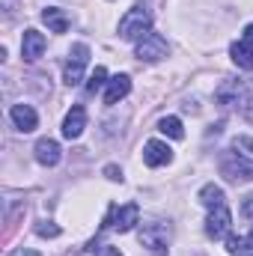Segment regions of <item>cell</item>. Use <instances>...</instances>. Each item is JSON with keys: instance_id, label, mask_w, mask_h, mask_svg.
Here are the masks:
<instances>
[{"instance_id": "1", "label": "cell", "mask_w": 253, "mask_h": 256, "mask_svg": "<svg viewBox=\"0 0 253 256\" xmlns=\"http://www.w3.org/2000/svg\"><path fill=\"white\" fill-rule=\"evenodd\" d=\"M220 167L230 182H253V137H236Z\"/></svg>"}, {"instance_id": "2", "label": "cell", "mask_w": 253, "mask_h": 256, "mask_svg": "<svg viewBox=\"0 0 253 256\" xmlns=\"http://www.w3.org/2000/svg\"><path fill=\"white\" fill-rule=\"evenodd\" d=\"M149 27H152V12H149V6L137 3V6L128 9L126 18L120 21V36H122L126 42H140V39L149 33Z\"/></svg>"}, {"instance_id": "3", "label": "cell", "mask_w": 253, "mask_h": 256, "mask_svg": "<svg viewBox=\"0 0 253 256\" xmlns=\"http://www.w3.org/2000/svg\"><path fill=\"white\" fill-rule=\"evenodd\" d=\"M167 242H170V226L167 224L152 220V224L140 226V244L149 248L152 256H167Z\"/></svg>"}, {"instance_id": "4", "label": "cell", "mask_w": 253, "mask_h": 256, "mask_svg": "<svg viewBox=\"0 0 253 256\" xmlns=\"http://www.w3.org/2000/svg\"><path fill=\"white\" fill-rule=\"evenodd\" d=\"M90 63V48L84 45V42H78V45H72V51H68V60H66V68H63V80L68 86H74V84H80V78H84V68Z\"/></svg>"}, {"instance_id": "5", "label": "cell", "mask_w": 253, "mask_h": 256, "mask_svg": "<svg viewBox=\"0 0 253 256\" xmlns=\"http://www.w3.org/2000/svg\"><path fill=\"white\" fill-rule=\"evenodd\" d=\"M104 224H108V226H114L116 232H128V230H134V224H140V208H137V202L110 206V212H108Z\"/></svg>"}, {"instance_id": "6", "label": "cell", "mask_w": 253, "mask_h": 256, "mask_svg": "<svg viewBox=\"0 0 253 256\" xmlns=\"http://www.w3.org/2000/svg\"><path fill=\"white\" fill-rule=\"evenodd\" d=\"M134 54H137L143 63H158V60H164V57H167V42H164V36H161V33H146V36L137 42Z\"/></svg>"}, {"instance_id": "7", "label": "cell", "mask_w": 253, "mask_h": 256, "mask_svg": "<svg viewBox=\"0 0 253 256\" xmlns=\"http://www.w3.org/2000/svg\"><path fill=\"white\" fill-rule=\"evenodd\" d=\"M230 224H232V214H230L226 202L208 208V220H206V232H208V238H224V236L230 232Z\"/></svg>"}, {"instance_id": "8", "label": "cell", "mask_w": 253, "mask_h": 256, "mask_svg": "<svg viewBox=\"0 0 253 256\" xmlns=\"http://www.w3.org/2000/svg\"><path fill=\"white\" fill-rule=\"evenodd\" d=\"M45 48H48V42L39 30H24V36H21V57L24 60H30V63L39 60L45 54Z\"/></svg>"}, {"instance_id": "9", "label": "cell", "mask_w": 253, "mask_h": 256, "mask_svg": "<svg viewBox=\"0 0 253 256\" xmlns=\"http://www.w3.org/2000/svg\"><path fill=\"white\" fill-rule=\"evenodd\" d=\"M143 161H146L149 167H164V164L173 161V149H170L167 143H161V140H149V143L143 146Z\"/></svg>"}, {"instance_id": "10", "label": "cell", "mask_w": 253, "mask_h": 256, "mask_svg": "<svg viewBox=\"0 0 253 256\" xmlns=\"http://www.w3.org/2000/svg\"><path fill=\"white\" fill-rule=\"evenodd\" d=\"M9 120L15 122V128L18 131H36V126H39V116H36V110L30 108V104H12L9 108Z\"/></svg>"}, {"instance_id": "11", "label": "cell", "mask_w": 253, "mask_h": 256, "mask_svg": "<svg viewBox=\"0 0 253 256\" xmlns=\"http://www.w3.org/2000/svg\"><path fill=\"white\" fill-rule=\"evenodd\" d=\"M60 158H63V152H60V143H57V140L42 137V140L36 143V161H39L42 167H57Z\"/></svg>"}, {"instance_id": "12", "label": "cell", "mask_w": 253, "mask_h": 256, "mask_svg": "<svg viewBox=\"0 0 253 256\" xmlns=\"http://www.w3.org/2000/svg\"><path fill=\"white\" fill-rule=\"evenodd\" d=\"M84 128H86V110H84L80 104H74L63 120V137L66 140H78Z\"/></svg>"}, {"instance_id": "13", "label": "cell", "mask_w": 253, "mask_h": 256, "mask_svg": "<svg viewBox=\"0 0 253 256\" xmlns=\"http://www.w3.org/2000/svg\"><path fill=\"white\" fill-rule=\"evenodd\" d=\"M128 92H131V78L128 74H116L108 80V90H104V104H116L122 102Z\"/></svg>"}, {"instance_id": "14", "label": "cell", "mask_w": 253, "mask_h": 256, "mask_svg": "<svg viewBox=\"0 0 253 256\" xmlns=\"http://www.w3.org/2000/svg\"><path fill=\"white\" fill-rule=\"evenodd\" d=\"M230 57H232V63L238 66V68H253V45L244 42V39L232 42L230 45Z\"/></svg>"}, {"instance_id": "15", "label": "cell", "mask_w": 253, "mask_h": 256, "mask_svg": "<svg viewBox=\"0 0 253 256\" xmlns=\"http://www.w3.org/2000/svg\"><path fill=\"white\" fill-rule=\"evenodd\" d=\"M238 96H242V84H238V80H226V84H220L218 92H214V98H218L220 108H232V104H238Z\"/></svg>"}, {"instance_id": "16", "label": "cell", "mask_w": 253, "mask_h": 256, "mask_svg": "<svg viewBox=\"0 0 253 256\" xmlns=\"http://www.w3.org/2000/svg\"><path fill=\"white\" fill-rule=\"evenodd\" d=\"M42 21H45L48 30H54V33H66V30H68V15H66L63 9H57V6H48V9L42 12Z\"/></svg>"}, {"instance_id": "17", "label": "cell", "mask_w": 253, "mask_h": 256, "mask_svg": "<svg viewBox=\"0 0 253 256\" xmlns=\"http://www.w3.org/2000/svg\"><path fill=\"white\" fill-rule=\"evenodd\" d=\"M200 202H202V206H208V208L224 206V202H226V200H224V188H220V185H214V182L202 185V191H200Z\"/></svg>"}, {"instance_id": "18", "label": "cell", "mask_w": 253, "mask_h": 256, "mask_svg": "<svg viewBox=\"0 0 253 256\" xmlns=\"http://www.w3.org/2000/svg\"><path fill=\"white\" fill-rule=\"evenodd\" d=\"M250 248H253L250 236H230V238H226V250H230L232 256H244Z\"/></svg>"}, {"instance_id": "19", "label": "cell", "mask_w": 253, "mask_h": 256, "mask_svg": "<svg viewBox=\"0 0 253 256\" xmlns=\"http://www.w3.org/2000/svg\"><path fill=\"white\" fill-rule=\"evenodd\" d=\"M158 131L167 134V137H173V140H182V137H185V128H182V122H179L176 116H164V120L158 122Z\"/></svg>"}, {"instance_id": "20", "label": "cell", "mask_w": 253, "mask_h": 256, "mask_svg": "<svg viewBox=\"0 0 253 256\" xmlns=\"http://www.w3.org/2000/svg\"><path fill=\"white\" fill-rule=\"evenodd\" d=\"M104 78H108V72H104V68L98 66V68H96V72L90 74V80H86V92H98V90L104 86Z\"/></svg>"}, {"instance_id": "21", "label": "cell", "mask_w": 253, "mask_h": 256, "mask_svg": "<svg viewBox=\"0 0 253 256\" xmlns=\"http://www.w3.org/2000/svg\"><path fill=\"white\" fill-rule=\"evenodd\" d=\"M36 232H39L42 238H57V236H60V226H54V224H48V220H45V224H39V226H36Z\"/></svg>"}, {"instance_id": "22", "label": "cell", "mask_w": 253, "mask_h": 256, "mask_svg": "<svg viewBox=\"0 0 253 256\" xmlns=\"http://www.w3.org/2000/svg\"><path fill=\"white\" fill-rule=\"evenodd\" d=\"M242 214H244V218H253V194L250 196H244V202H242Z\"/></svg>"}, {"instance_id": "23", "label": "cell", "mask_w": 253, "mask_h": 256, "mask_svg": "<svg viewBox=\"0 0 253 256\" xmlns=\"http://www.w3.org/2000/svg\"><path fill=\"white\" fill-rule=\"evenodd\" d=\"M104 176H108V179H114V182H122V173H120L114 164H110V167H104Z\"/></svg>"}, {"instance_id": "24", "label": "cell", "mask_w": 253, "mask_h": 256, "mask_svg": "<svg viewBox=\"0 0 253 256\" xmlns=\"http://www.w3.org/2000/svg\"><path fill=\"white\" fill-rule=\"evenodd\" d=\"M98 256H122V254H120L116 248H102V250H98Z\"/></svg>"}, {"instance_id": "25", "label": "cell", "mask_w": 253, "mask_h": 256, "mask_svg": "<svg viewBox=\"0 0 253 256\" xmlns=\"http://www.w3.org/2000/svg\"><path fill=\"white\" fill-rule=\"evenodd\" d=\"M9 256H42V254H36V250H27V248H21V250H15V254H9Z\"/></svg>"}, {"instance_id": "26", "label": "cell", "mask_w": 253, "mask_h": 256, "mask_svg": "<svg viewBox=\"0 0 253 256\" xmlns=\"http://www.w3.org/2000/svg\"><path fill=\"white\" fill-rule=\"evenodd\" d=\"M244 42H250V45H253V24L244 27Z\"/></svg>"}, {"instance_id": "27", "label": "cell", "mask_w": 253, "mask_h": 256, "mask_svg": "<svg viewBox=\"0 0 253 256\" xmlns=\"http://www.w3.org/2000/svg\"><path fill=\"white\" fill-rule=\"evenodd\" d=\"M12 3H15V0H3V6H6V9H12Z\"/></svg>"}, {"instance_id": "28", "label": "cell", "mask_w": 253, "mask_h": 256, "mask_svg": "<svg viewBox=\"0 0 253 256\" xmlns=\"http://www.w3.org/2000/svg\"><path fill=\"white\" fill-rule=\"evenodd\" d=\"M250 238H253V232H250Z\"/></svg>"}]
</instances>
